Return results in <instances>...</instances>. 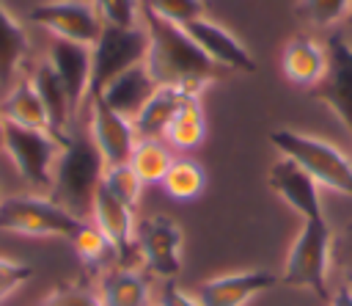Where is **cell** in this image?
I'll use <instances>...</instances> for the list:
<instances>
[{
    "mask_svg": "<svg viewBox=\"0 0 352 306\" xmlns=\"http://www.w3.org/2000/svg\"><path fill=\"white\" fill-rule=\"evenodd\" d=\"M140 22L148 33L146 69L157 85L184 88L201 96V91L220 77V66L204 55L182 25L165 22L148 8L140 11Z\"/></svg>",
    "mask_w": 352,
    "mask_h": 306,
    "instance_id": "6da1fadb",
    "label": "cell"
},
{
    "mask_svg": "<svg viewBox=\"0 0 352 306\" xmlns=\"http://www.w3.org/2000/svg\"><path fill=\"white\" fill-rule=\"evenodd\" d=\"M104 157L91 141V135H69L63 143V152L55 163L52 174V190L50 198L74 212L77 218L88 221L94 196L104 179Z\"/></svg>",
    "mask_w": 352,
    "mask_h": 306,
    "instance_id": "7a4b0ae2",
    "label": "cell"
},
{
    "mask_svg": "<svg viewBox=\"0 0 352 306\" xmlns=\"http://www.w3.org/2000/svg\"><path fill=\"white\" fill-rule=\"evenodd\" d=\"M333 240L336 232L330 229L327 218L322 221H302L286 262L280 273V284L297 287V289H311L316 298L330 300V270H333Z\"/></svg>",
    "mask_w": 352,
    "mask_h": 306,
    "instance_id": "3957f363",
    "label": "cell"
},
{
    "mask_svg": "<svg viewBox=\"0 0 352 306\" xmlns=\"http://www.w3.org/2000/svg\"><path fill=\"white\" fill-rule=\"evenodd\" d=\"M270 143L280 152V157L294 160L305 174H311L316 185L352 198V160L336 143L297 130H272Z\"/></svg>",
    "mask_w": 352,
    "mask_h": 306,
    "instance_id": "277c9868",
    "label": "cell"
},
{
    "mask_svg": "<svg viewBox=\"0 0 352 306\" xmlns=\"http://www.w3.org/2000/svg\"><path fill=\"white\" fill-rule=\"evenodd\" d=\"M85 221L52 201L44 193H19L0 198V232L22 237H60L72 240Z\"/></svg>",
    "mask_w": 352,
    "mask_h": 306,
    "instance_id": "5b68a950",
    "label": "cell"
},
{
    "mask_svg": "<svg viewBox=\"0 0 352 306\" xmlns=\"http://www.w3.org/2000/svg\"><path fill=\"white\" fill-rule=\"evenodd\" d=\"M63 143L66 138H58L50 130H28L16 124H6L3 154L11 160L14 171L33 193L50 196L55 163L63 152Z\"/></svg>",
    "mask_w": 352,
    "mask_h": 306,
    "instance_id": "8992f818",
    "label": "cell"
},
{
    "mask_svg": "<svg viewBox=\"0 0 352 306\" xmlns=\"http://www.w3.org/2000/svg\"><path fill=\"white\" fill-rule=\"evenodd\" d=\"M146 55H148V33L143 22L135 28L104 25L102 36L91 47V96L102 94V88L126 69L146 63Z\"/></svg>",
    "mask_w": 352,
    "mask_h": 306,
    "instance_id": "52a82bcc",
    "label": "cell"
},
{
    "mask_svg": "<svg viewBox=\"0 0 352 306\" xmlns=\"http://www.w3.org/2000/svg\"><path fill=\"white\" fill-rule=\"evenodd\" d=\"M28 19L50 30L52 39H63L85 47H94L104 28L94 0H44L36 8H30Z\"/></svg>",
    "mask_w": 352,
    "mask_h": 306,
    "instance_id": "ba28073f",
    "label": "cell"
},
{
    "mask_svg": "<svg viewBox=\"0 0 352 306\" xmlns=\"http://www.w3.org/2000/svg\"><path fill=\"white\" fill-rule=\"evenodd\" d=\"M327 69L324 77L311 88V96L319 99L346 132H352V44L341 30L330 33L324 41Z\"/></svg>",
    "mask_w": 352,
    "mask_h": 306,
    "instance_id": "9c48e42d",
    "label": "cell"
},
{
    "mask_svg": "<svg viewBox=\"0 0 352 306\" xmlns=\"http://www.w3.org/2000/svg\"><path fill=\"white\" fill-rule=\"evenodd\" d=\"M138 259L157 278H173L182 270V248L184 232L168 215H151L138 226L135 234Z\"/></svg>",
    "mask_w": 352,
    "mask_h": 306,
    "instance_id": "30bf717a",
    "label": "cell"
},
{
    "mask_svg": "<svg viewBox=\"0 0 352 306\" xmlns=\"http://www.w3.org/2000/svg\"><path fill=\"white\" fill-rule=\"evenodd\" d=\"M88 135L96 143V149L102 152L107 165L129 163L132 149L138 143V132H135L132 119L116 113L99 96L88 99Z\"/></svg>",
    "mask_w": 352,
    "mask_h": 306,
    "instance_id": "8fae6325",
    "label": "cell"
},
{
    "mask_svg": "<svg viewBox=\"0 0 352 306\" xmlns=\"http://www.w3.org/2000/svg\"><path fill=\"white\" fill-rule=\"evenodd\" d=\"M91 223L110 240V245L116 248L118 265L135 267V256H138V245H135V234H138V223H135V210L126 207L121 198H116L104 185H99L96 196H94V207H91Z\"/></svg>",
    "mask_w": 352,
    "mask_h": 306,
    "instance_id": "7c38bea8",
    "label": "cell"
},
{
    "mask_svg": "<svg viewBox=\"0 0 352 306\" xmlns=\"http://www.w3.org/2000/svg\"><path fill=\"white\" fill-rule=\"evenodd\" d=\"M267 187L286 207H292L302 221H322L324 218L316 179L311 174H305L294 160L278 157L267 171Z\"/></svg>",
    "mask_w": 352,
    "mask_h": 306,
    "instance_id": "4fadbf2b",
    "label": "cell"
},
{
    "mask_svg": "<svg viewBox=\"0 0 352 306\" xmlns=\"http://www.w3.org/2000/svg\"><path fill=\"white\" fill-rule=\"evenodd\" d=\"M275 284H280V276L272 270H261V267L234 270V273L206 278L201 284L198 298L204 306H245L256 295L272 289Z\"/></svg>",
    "mask_w": 352,
    "mask_h": 306,
    "instance_id": "5bb4252c",
    "label": "cell"
},
{
    "mask_svg": "<svg viewBox=\"0 0 352 306\" xmlns=\"http://www.w3.org/2000/svg\"><path fill=\"white\" fill-rule=\"evenodd\" d=\"M184 30L190 33V39L204 50V55L209 61H214L220 69H231V72H245L253 74L256 72V58L250 55V50L223 25L212 22L209 17L192 19L184 25Z\"/></svg>",
    "mask_w": 352,
    "mask_h": 306,
    "instance_id": "9a60e30c",
    "label": "cell"
},
{
    "mask_svg": "<svg viewBox=\"0 0 352 306\" xmlns=\"http://www.w3.org/2000/svg\"><path fill=\"white\" fill-rule=\"evenodd\" d=\"M47 63L55 69L58 80L63 83L74 113L88 102L91 96V47L52 39L47 50Z\"/></svg>",
    "mask_w": 352,
    "mask_h": 306,
    "instance_id": "2e32d148",
    "label": "cell"
},
{
    "mask_svg": "<svg viewBox=\"0 0 352 306\" xmlns=\"http://www.w3.org/2000/svg\"><path fill=\"white\" fill-rule=\"evenodd\" d=\"M160 85L154 83V77L148 74L146 63H138L132 69H126L124 74H118L113 83H107L102 88V94H96L107 108H113L116 113L126 116V119H135L143 105L154 96Z\"/></svg>",
    "mask_w": 352,
    "mask_h": 306,
    "instance_id": "e0dca14e",
    "label": "cell"
},
{
    "mask_svg": "<svg viewBox=\"0 0 352 306\" xmlns=\"http://www.w3.org/2000/svg\"><path fill=\"white\" fill-rule=\"evenodd\" d=\"M280 69L286 80L300 88H314L327 69V50L311 36H294L280 55Z\"/></svg>",
    "mask_w": 352,
    "mask_h": 306,
    "instance_id": "ac0fdd59",
    "label": "cell"
},
{
    "mask_svg": "<svg viewBox=\"0 0 352 306\" xmlns=\"http://www.w3.org/2000/svg\"><path fill=\"white\" fill-rule=\"evenodd\" d=\"M102 306H148L151 303V287L148 278L138 267L113 265L99 276L96 287Z\"/></svg>",
    "mask_w": 352,
    "mask_h": 306,
    "instance_id": "d6986e66",
    "label": "cell"
},
{
    "mask_svg": "<svg viewBox=\"0 0 352 306\" xmlns=\"http://www.w3.org/2000/svg\"><path fill=\"white\" fill-rule=\"evenodd\" d=\"M30 55V39L25 25L0 0V88H11Z\"/></svg>",
    "mask_w": 352,
    "mask_h": 306,
    "instance_id": "ffe728a7",
    "label": "cell"
},
{
    "mask_svg": "<svg viewBox=\"0 0 352 306\" xmlns=\"http://www.w3.org/2000/svg\"><path fill=\"white\" fill-rule=\"evenodd\" d=\"M30 83H33L36 94L41 96V102H44V108H47V113H50L52 132H55L58 138H69V124H72V119H74L77 113H74L72 99H69L63 83L58 80L55 69H52L47 61L36 63V69L30 72Z\"/></svg>",
    "mask_w": 352,
    "mask_h": 306,
    "instance_id": "44dd1931",
    "label": "cell"
},
{
    "mask_svg": "<svg viewBox=\"0 0 352 306\" xmlns=\"http://www.w3.org/2000/svg\"><path fill=\"white\" fill-rule=\"evenodd\" d=\"M0 113L6 119V124H16V127H28V130H50V113L41 102V96L36 94L30 77L28 80H16L8 94L0 102Z\"/></svg>",
    "mask_w": 352,
    "mask_h": 306,
    "instance_id": "7402d4cb",
    "label": "cell"
},
{
    "mask_svg": "<svg viewBox=\"0 0 352 306\" xmlns=\"http://www.w3.org/2000/svg\"><path fill=\"white\" fill-rule=\"evenodd\" d=\"M190 96H198V94L184 91V88H173V85H160L154 91V96L143 105V110L132 119L138 138H162L170 119L182 108V102L190 99Z\"/></svg>",
    "mask_w": 352,
    "mask_h": 306,
    "instance_id": "603a6c76",
    "label": "cell"
},
{
    "mask_svg": "<svg viewBox=\"0 0 352 306\" xmlns=\"http://www.w3.org/2000/svg\"><path fill=\"white\" fill-rule=\"evenodd\" d=\"M204 138H206V119H204V110H201V99L190 96V99L182 102V108L170 119L162 141L170 149L192 152V149H198L204 143Z\"/></svg>",
    "mask_w": 352,
    "mask_h": 306,
    "instance_id": "cb8c5ba5",
    "label": "cell"
},
{
    "mask_svg": "<svg viewBox=\"0 0 352 306\" xmlns=\"http://www.w3.org/2000/svg\"><path fill=\"white\" fill-rule=\"evenodd\" d=\"M173 152L162 138H138L129 165L135 168V174L140 176L143 185H162L170 163H173Z\"/></svg>",
    "mask_w": 352,
    "mask_h": 306,
    "instance_id": "d4e9b609",
    "label": "cell"
},
{
    "mask_svg": "<svg viewBox=\"0 0 352 306\" xmlns=\"http://www.w3.org/2000/svg\"><path fill=\"white\" fill-rule=\"evenodd\" d=\"M69 243H72L77 259H80L88 270H96L99 276H102L104 270H110L113 265H118L116 248L110 245V240H107L91 221H85V223L74 232V237H72Z\"/></svg>",
    "mask_w": 352,
    "mask_h": 306,
    "instance_id": "484cf974",
    "label": "cell"
},
{
    "mask_svg": "<svg viewBox=\"0 0 352 306\" xmlns=\"http://www.w3.org/2000/svg\"><path fill=\"white\" fill-rule=\"evenodd\" d=\"M162 187L176 201H192L206 187V171H204V165H198L190 157H176L162 179Z\"/></svg>",
    "mask_w": 352,
    "mask_h": 306,
    "instance_id": "4316f807",
    "label": "cell"
},
{
    "mask_svg": "<svg viewBox=\"0 0 352 306\" xmlns=\"http://www.w3.org/2000/svg\"><path fill=\"white\" fill-rule=\"evenodd\" d=\"M102 185H104L116 198H121L126 207H132V210L138 207L140 193H143V187H146L129 163L107 165V168H104V179H102Z\"/></svg>",
    "mask_w": 352,
    "mask_h": 306,
    "instance_id": "83f0119b",
    "label": "cell"
},
{
    "mask_svg": "<svg viewBox=\"0 0 352 306\" xmlns=\"http://www.w3.org/2000/svg\"><path fill=\"white\" fill-rule=\"evenodd\" d=\"M352 11V0H300L297 17L314 28H330Z\"/></svg>",
    "mask_w": 352,
    "mask_h": 306,
    "instance_id": "f1b7e54d",
    "label": "cell"
},
{
    "mask_svg": "<svg viewBox=\"0 0 352 306\" xmlns=\"http://www.w3.org/2000/svg\"><path fill=\"white\" fill-rule=\"evenodd\" d=\"M143 8H148L151 14H157L165 22L182 25V28L192 19L206 17L204 0H143Z\"/></svg>",
    "mask_w": 352,
    "mask_h": 306,
    "instance_id": "f546056e",
    "label": "cell"
},
{
    "mask_svg": "<svg viewBox=\"0 0 352 306\" xmlns=\"http://www.w3.org/2000/svg\"><path fill=\"white\" fill-rule=\"evenodd\" d=\"M94 6H96L104 25H116V28L140 25L143 0H94Z\"/></svg>",
    "mask_w": 352,
    "mask_h": 306,
    "instance_id": "4dcf8cb0",
    "label": "cell"
},
{
    "mask_svg": "<svg viewBox=\"0 0 352 306\" xmlns=\"http://www.w3.org/2000/svg\"><path fill=\"white\" fill-rule=\"evenodd\" d=\"M38 306H102L96 287L88 284H60Z\"/></svg>",
    "mask_w": 352,
    "mask_h": 306,
    "instance_id": "1f68e13d",
    "label": "cell"
},
{
    "mask_svg": "<svg viewBox=\"0 0 352 306\" xmlns=\"http://www.w3.org/2000/svg\"><path fill=\"white\" fill-rule=\"evenodd\" d=\"M33 278V267L22 259L0 256V303H6L16 289H22Z\"/></svg>",
    "mask_w": 352,
    "mask_h": 306,
    "instance_id": "d6a6232c",
    "label": "cell"
},
{
    "mask_svg": "<svg viewBox=\"0 0 352 306\" xmlns=\"http://www.w3.org/2000/svg\"><path fill=\"white\" fill-rule=\"evenodd\" d=\"M333 265L341 267L344 278L352 281V221L336 232V240H333Z\"/></svg>",
    "mask_w": 352,
    "mask_h": 306,
    "instance_id": "836d02e7",
    "label": "cell"
},
{
    "mask_svg": "<svg viewBox=\"0 0 352 306\" xmlns=\"http://www.w3.org/2000/svg\"><path fill=\"white\" fill-rule=\"evenodd\" d=\"M160 306H204V303H201L198 295H192V292H187L176 284H168L160 295Z\"/></svg>",
    "mask_w": 352,
    "mask_h": 306,
    "instance_id": "e575fe53",
    "label": "cell"
},
{
    "mask_svg": "<svg viewBox=\"0 0 352 306\" xmlns=\"http://www.w3.org/2000/svg\"><path fill=\"white\" fill-rule=\"evenodd\" d=\"M327 306H352V281L344 278L341 287H336V292H330Z\"/></svg>",
    "mask_w": 352,
    "mask_h": 306,
    "instance_id": "d590c367",
    "label": "cell"
},
{
    "mask_svg": "<svg viewBox=\"0 0 352 306\" xmlns=\"http://www.w3.org/2000/svg\"><path fill=\"white\" fill-rule=\"evenodd\" d=\"M3 138H6V119L0 113V152H3Z\"/></svg>",
    "mask_w": 352,
    "mask_h": 306,
    "instance_id": "8d00e7d4",
    "label": "cell"
},
{
    "mask_svg": "<svg viewBox=\"0 0 352 306\" xmlns=\"http://www.w3.org/2000/svg\"><path fill=\"white\" fill-rule=\"evenodd\" d=\"M148 306H160V303H148Z\"/></svg>",
    "mask_w": 352,
    "mask_h": 306,
    "instance_id": "74e56055",
    "label": "cell"
}]
</instances>
